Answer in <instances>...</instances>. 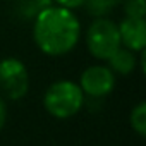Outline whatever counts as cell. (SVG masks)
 <instances>
[{
  "label": "cell",
  "mask_w": 146,
  "mask_h": 146,
  "mask_svg": "<svg viewBox=\"0 0 146 146\" xmlns=\"http://www.w3.org/2000/svg\"><path fill=\"white\" fill-rule=\"evenodd\" d=\"M81 38V23L74 11L48 5L33 19V40L50 57H62L76 48Z\"/></svg>",
  "instance_id": "6da1fadb"
},
{
  "label": "cell",
  "mask_w": 146,
  "mask_h": 146,
  "mask_svg": "<svg viewBox=\"0 0 146 146\" xmlns=\"http://www.w3.org/2000/svg\"><path fill=\"white\" fill-rule=\"evenodd\" d=\"M84 105V93L81 86L70 79H60L48 86L43 95L45 110L55 119H70Z\"/></svg>",
  "instance_id": "7a4b0ae2"
},
{
  "label": "cell",
  "mask_w": 146,
  "mask_h": 146,
  "mask_svg": "<svg viewBox=\"0 0 146 146\" xmlns=\"http://www.w3.org/2000/svg\"><path fill=\"white\" fill-rule=\"evenodd\" d=\"M86 46H88V52L95 58L107 60L120 46L117 24L107 16L95 17V21L86 29Z\"/></svg>",
  "instance_id": "3957f363"
},
{
  "label": "cell",
  "mask_w": 146,
  "mask_h": 146,
  "mask_svg": "<svg viewBox=\"0 0 146 146\" xmlns=\"http://www.w3.org/2000/svg\"><path fill=\"white\" fill-rule=\"evenodd\" d=\"M29 74L23 60L7 57L0 60V91L12 102L21 100L28 95Z\"/></svg>",
  "instance_id": "277c9868"
},
{
  "label": "cell",
  "mask_w": 146,
  "mask_h": 146,
  "mask_svg": "<svg viewBox=\"0 0 146 146\" xmlns=\"http://www.w3.org/2000/svg\"><path fill=\"white\" fill-rule=\"evenodd\" d=\"M79 86L84 95L93 98L107 96L115 88V74L107 65H90L83 70Z\"/></svg>",
  "instance_id": "5b68a950"
},
{
  "label": "cell",
  "mask_w": 146,
  "mask_h": 146,
  "mask_svg": "<svg viewBox=\"0 0 146 146\" xmlns=\"http://www.w3.org/2000/svg\"><path fill=\"white\" fill-rule=\"evenodd\" d=\"M120 45L132 50L141 52L146 46V23L139 17H124L119 24Z\"/></svg>",
  "instance_id": "8992f818"
},
{
  "label": "cell",
  "mask_w": 146,
  "mask_h": 146,
  "mask_svg": "<svg viewBox=\"0 0 146 146\" xmlns=\"http://www.w3.org/2000/svg\"><path fill=\"white\" fill-rule=\"evenodd\" d=\"M107 62H108V67L112 69V72L119 74V76H129L131 72H134V69L137 65L136 52H132L122 45L107 58Z\"/></svg>",
  "instance_id": "52a82bcc"
},
{
  "label": "cell",
  "mask_w": 146,
  "mask_h": 146,
  "mask_svg": "<svg viewBox=\"0 0 146 146\" xmlns=\"http://www.w3.org/2000/svg\"><path fill=\"white\" fill-rule=\"evenodd\" d=\"M52 0H17L16 12L19 17H24L28 21H33L45 7L52 5Z\"/></svg>",
  "instance_id": "ba28073f"
},
{
  "label": "cell",
  "mask_w": 146,
  "mask_h": 146,
  "mask_svg": "<svg viewBox=\"0 0 146 146\" xmlns=\"http://www.w3.org/2000/svg\"><path fill=\"white\" fill-rule=\"evenodd\" d=\"M122 0H84L83 7H86V12L93 17H105Z\"/></svg>",
  "instance_id": "9c48e42d"
},
{
  "label": "cell",
  "mask_w": 146,
  "mask_h": 146,
  "mask_svg": "<svg viewBox=\"0 0 146 146\" xmlns=\"http://www.w3.org/2000/svg\"><path fill=\"white\" fill-rule=\"evenodd\" d=\"M129 122H131L132 131L137 136H141V137L146 136V103L144 102H139L132 108V112L129 115Z\"/></svg>",
  "instance_id": "30bf717a"
},
{
  "label": "cell",
  "mask_w": 146,
  "mask_h": 146,
  "mask_svg": "<svg viewBox=\"0 0 146 146\" xmlns=\"http://www.w3.org/2000/svg\"><path fill=\"white\" fill-rule=\"evenodd\" d=\"M122 7H124L125 17L144 19V16H146V2L144 0H124Z\"/></svg>",
  "instance_id": "8fae6325"
},
{
  "label": "cell",
  "mask_w": 146,
  "mask_h": 146,
  "mask_svg": "<svg viewBox=\"0 0 146 146\" xmlns=\"http://www.w3.org/2000/svg\"><path fill=\"white\" fill-rule=\"evenodd\" d=\"M52 2H53L55 5H60V7H65V9L74 11V9H78V7H83L84 0H52Z\"/></svg>",
  "instance_id": "7c38bea8"
},
{
  "label": "cell",
  "mask_w": 146,
  "mask_h": 146,
  "mask_svg": "<svg viewBox=\"0 0 146 146\" xmlns=\"http://www.w3.org/2000/svg\"><path fill=\"white\" fill-rule=\"evenodd\" d=\"M5 122H7V105H5V100L0 96V131L4 129Z\"/></svg>",
  "instance_id": "4fadbf2b"
}]
</instances>
